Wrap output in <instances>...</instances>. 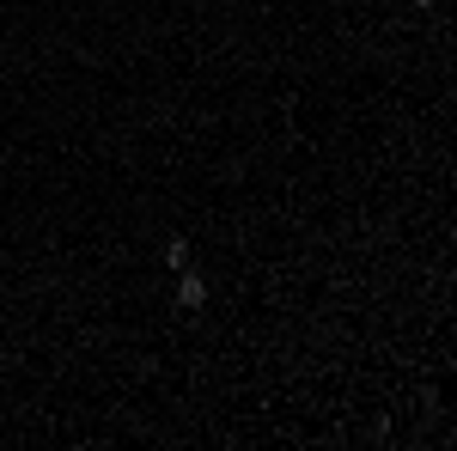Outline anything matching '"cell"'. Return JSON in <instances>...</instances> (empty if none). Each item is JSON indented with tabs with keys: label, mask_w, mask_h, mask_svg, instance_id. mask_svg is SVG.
<instances>
[{
	"label": "cell",
	"mask_w": 457,
	"mask_h": 451,
	"mask_svg": "<svg viewBox=\"0 0 457 451\" xmlns=\"http://www.w3.org/2000/svg\"><path fill=\"white\" fill-rule=\"evenodd\" d=\"M165 263H171V275H177V269H189V238H171V244H165Z\"/></svg>",
	"instance_id": "cell-2"
},
{
	"label": "cell",
	"mask_w": 457,
	"mask_h": 451,
	"mask_svg": "<svg viewBox=\"0 0 457 451\" xmlns=\"http://www.w3.org/2000/svg\"><path fill=\"white\" fill-rule=\"evenodd\" d=\"M177 305L183 312H202L208 305V280L195 275V269H177Z\"/></svg>",
	"instance_id": "cell-1"
},
{
	"label": "cell",
	"mask_w": 457,
	"mask_h": 451,
	"mask_svg": "<svg viewBox=\"0 0 457 451\" xmlns=\"http://www.w3.org/2000/svg\"><path fill=\"white\" fill-rule=\"evenodd\" d=\"M415 6H433V0H415Z\"/></svg>",
	"instance_id": "cell-3"
}]
</instances>
